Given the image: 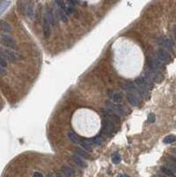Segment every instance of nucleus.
Returning <instances> with one entry per match:
<instances>
[{
  "label": "nucleus",
  "instance_id": "412c9836",
  "mask_svg": "<svg viewBox=\"0 0 176 177\" xmlns=\"http://www.w3.org/2000/svg\"><path fill=\"white\" fill-rule=\"evenodd\" d=\"M81 146L82 148H84L85 150H88V151H90L91 148H92V146L89 144V143L88 140H83V141H81Z\"/></svg>",
  "mask_w": 176,
  "mask_h": 177
},
{
  "label": "nucleus",
  "instance_id": "f257e3e1",
  "mask_svg": "<svg viewBox=\"0 0 176 177\" xmlns=\"http://www.w3.org/2000/svg\"><path fill=\"white\" fill-rule=\"evenodd\" d=\"M105 105H106V110L113 113L114 114H116L117 116H122L124 114V109L122 108L121 105L114 104L111 101H106L105 102Z\"/></svg>",
  "mask_w": 176,
  "mask_h": 177
},
{
  "label": "nucleus",
  "instance_id": "393cba45",
  "mask_svg": "<svg viewBox=\"0 0 176 177\" xmlns=\"http://www.w3.org/2000/svg\"><path fill=\"white\" fill-rule=\"evenodd\" d=\"M0 66H2L3 67H6L7 66V63H6V60L4 59V58L2 56V54L0 53Z\"/></svg>",
  "mask_w": 176,
  "mask_h": 177
},
{
  "label": "nucleus",
  "instance_id": "bb28decb",
  "mask_svg": "<svg viewBox=\"0 0 176 177\" xmlns=\"http://www.w3.org/2000/svg\"><path fill=\"white\" fill-rule=\"evenodd\" d=\"M155 120H156L155 115H154L153 113H150L149 116H148V121H149L150 123H153V122L155 121Z\"/></svg>",
  "mask_w": 176,
  "mask_h": 177
},
{
  "label": "nucleus",
  "instance_id": "39448f33",
  "mask_svg": "<svg viewBox=\"0 0 176 177\" xmlns=\"http://www.w3.org/2000/svg\"><path fill=\"white\" fill-rule=\"evenodd\" d=\"M45 18L46 20L48 21L49 24L52 26H56L57 23V21L55 19V15H54V13H53V10L51 8H47L46 11H45Z\"/></svg>",
  "mask_w": 176,
  "mask_h": 177
},
{
  "label": "nucleus",
  "instance_id": "aec40b11",
  "mask_svg": "<svg viewBox=\"0 0 176 177\" xmlns=\"http://www.w3.org/2000/svg\"><path fill=\"white\" fill-rule=\"evenodd\" d=\"M112 162H113L114 164H119V163L121 161V155H120L118 152H115V153L112 155Z\"/></svg>",
  "mask_w": 176,
  "mask_h": 177
},
{
  "label": "nucleus",
  "instance_id": "9b49d317",
  "mask_svg": "<svg viewBox=\"0 0 176 177\" xmlns=\"http://www.w3.org/2000/svg\"><path fill=\"white\" fill-rule=\"evenodd\" d=\"M127 100L132 105H135V106H137L140 103L138 97L135 94H132V93L127 94Z\"/></svg>",
  "mask_w": 176,
  "mask_h": 177
},
{
  "label": "nucleus",
  "instance_id": "b1692460",
  "mask_svg": "<svg viewBox=\"0 0 176 177\" xmlns=\"http://www.w3.org/2000/svg\"><path fill=\"white\" fill-rule=\"evenodd\" d=\"M10 3H11V2H9V1L1 2V4H0V14H1V13H3V12H4V10L7 7V5H8V4H10Z\"/></svg>",
  "mask_w": 176,
  "mask_h": 177
},
{
  "label": "nucleus",
  "instance_id": "6ab92c4d",
  "mask_svg": "<svg viewBox=\"0 0 176 177\" xmlns=\"http://www.w3.org/2000/svg\"><path fill=\"white\" fill-rule=\"evenodd\" d=\"M165 167H166L168 169H170V170H171L173 173H175V174L176 175V165L175 164H174L173 162H170V161L166 160Z\"/></svg>",
  "mask_w": 176,
  "mask_h": 177
},
{
  "label": "nucleus",
  "instance_id": "f03ea898",
  "mask_svg": "<svg viewBox=\"0 0 176 177\" xmlns=\"http://www.w3.org/2000/svg\"><path fill=\"white\" fill-rule=\"evenodd\" d=\"M102 131L105 136H109L111 133H112L114 129V122L108 120L107 118H104L102 121Z\"/></svg>",
  "mask_w": 176,
  "mask_h": 177
},
{
  "label": "nucleus",
  "instance_id": "f8f14e48",
  "mask_svg": "<svg viewBox=\"0 0 176 177\" xmlns=\"http://www.w3.org/2000/svg\"><path fill=\"white\" fill-rule=\"evenodd\" d=\"M73 161L75 163L77 166H79L80 167H82V168H85L87 167V163L82 159V158L77 156V155H74L73 156Z\"/></svg>",
  "mask_w": 176,
  "mask_h": 177
},
{
  "label": "nucleus",
  "instance_id": "1a4fd4ad",
  "mask_svg": "<svg viewBox=\"0 0 176 177\" xmlns=\"http://www.w3.org/2000/svg\"><path fill=\"white\" fill-rule=\"evenodd\" d=\"M60 172H61L63 177H75L74 171L70 167H68L67 166H63L61 167V171Z\"/></svg>",
  "mask_w": 176,
  "mask_h": 177
},
{
  "label": "nucleus",
  "instance_id": "dca6fc26",
  "mask_svg": "<svg viewBox=\"0 0 176 177\" xmlns=\"http://www.w3.org/2000/svg\"><path fill=\"white\" fill-rule=\"evenodd\" d=\"M58 16H59L60 20H61L63 22H67V21H68V17H67V13H65L61 8H58Z\"/></svg>",
  "mask_w": 176,
  "mask_h": 177
},
{
  "label": "nucleus",
  "instance_id": "c756f323",
  "mask_svg": "<svg viewBox=\"0 0 176 177\" xmlns=\"http://www.w3.org/2000/svg\"><path fill=\"white\" fill-rule=\"evenodd\" d=\"M172 152H173V154H174V156L176 157V149H173V150H172Z\"/></svg>",
  "mask_w": 176,
  "mask_h": 177
},
{
  "label": "nucleus",
  "instance_id": "ddd939ff",
  "mask_svg": "<svg viewBox=\"0 0 176 177\" xmlns=\"http://www.w3.org/2000/svg\"><path fill=\"white\" fill-rule=\"evenodd\" d=\"M160 171L162 172V174L166 177H176V175L175 173H173L170 169H168L165 166H161L160 167Z\"/></svg>",
  "mask_w": 176,
  "mask_h": 177
},
{
  "label": "nucleus",
  "instance_id": "20e7f679",
  "mask_svg": "<svg viewBox=\"0 0 176 177\" xmlns=\"http://www.w3.org/2000/svg\"><path fill=\"white\" fill-rule=\"evenodd\" d=\"M157 59L163 64H168L171 61V56L166 51L163 49H159L157 51Z\"/></svg>",
  "mask_w": 176,
  "mask_h": 177
},
{
  "label": "nucleus",
  "instance_id": "2eb2a0df",
  "mask_svg": "<svg viewBox=\"0 0 176 177\" xmlns=\"http://www.w3.org/2000/svg\"><path fill=\"white\" fill-rule=\"evenodd\" d=\"M103 142V139L101 138L100 136H96V137H93L92 139L89 140V143L91 146H99Z\"/></svg>",
  "mask_w": 176,
  "mask_h": 177
},
{
  "label": "nucleus",
  "instance_id": "423d86ee",
  "mask_svg": "<svg viewBox=\"0 0 176 177\" xmlns=\"http://www.w3.org/2000/svg\"><path fill=\"white\" fill-rule=\"evenodd\" d=\"M2 56L4 58V59H8L9 61H12V62H14L18 59V56L15 52L10 51V50H4V51H2Z\"/></svg>",
  "mask_w": 176,
  "mask_h": 177
},
{
  "label": "nucleus",
  "instance_id": "a878e982",
  "mask_svg": "<svg viewBox=\"0 0 176 177\" xmlns=\"http://www.w3.org/2000/svg\"><path fill=\"white\" fill-rule=\"evenodd\" d=\"M166 160H168L170 162H173L174 164L176 165V157H175L174 155H168L166 157Z\"/></svg>",
  "mask_w": 176,
  "mask_h": 177
},
{
  "label": "nucleus",
  "instance_id": "0eeeda50",
  "mask_svg": "<svg viewBox=\"0 0 176 177\" xmlns=\"http://www.w3.org/2000/svg\"><path fill=\"white\" fill-rule=\"evenodd\" d=\"M26 14L29 19H33L35 16V10H34V2L30 1L27 4V9H26Z\"/></svg>",
  "mask_w": 176,
  "mask_h": 177
},
{
  "label": "nucleus",
  "instance_id": "7ed1b4c3",
  "mask_svg": "<svg viewBox=\"0 0 176 177\" xmlns=\"http://www.w3.org/2000/svg\"><path fill=\"white\" fill-rule=\"evenodd\" d=\"M0 43L8 48L11 49H14L16 47V41L10 36L8 35H2L1 36V39H0Z\"/></svg>",
  "mask_w": 176,
  "mask_h": 177
},
{
  "label": "nucleus",
  "instance_id": "a211bd4d",
  "mask_svg": "<svg viewBox=\"0 0 176 177\" xmlns=\"http://www.w3.org/2000/svg\"><path fill=\"white\" fill-rule=\"evenodd\" d=\"M176 141V137L175 136H173V135H170V136H166L165 138H164V143L166 144H173L174 142H175Z\"/></svg>",
  "mask_w": 176,
  "mask_h": 177
},
{
  "label": "nucleus",
  "instance_id": "f3484780",
  "mask_svg": "<svg viewBox=\"0 0 176 177\" xmlns=\"http://www.w3.org/2000/svg\"><path fill=\"white\" fill-rule=\"evenodd\" d=\"M75 152L77 153V156L83 158H89V154L87 152L81 150V149H76Z\"/></svg>",
  "mask_w": 176,
  "mask_h": 177
},
{
  "label": "nucleus",
  "instance_id": "7c9ffc66",
  "mask_svg": "<svg viewBox=\"0 0 176 177\" xmlns=\"http://www.w3.org/2000/svg\"><path fill=\"white\" fill-rule=\"evenodd\" d=\"M119 177H129V176H124V175H123V176H120Z\"/></svg>",
  "mask_w": 176,
  "mask_h": 177
},
{
  "label": "nucleus",
  "instance_id": "6e6552de",
  "mask_svg": "<svg viewBox=\"0 0 176 177\" xmlns=\"http://www.w3.org/2000/svg\"><path fill=\"white\" fill-rule=\"evenodd\" d=\"M43 33H44V36L45 38H48L50 35V24L48 22V21L46 20V18L44 17V21H43Z\"/></svg>",
  "mask_w": 176,
  "mask_h": 177
},
{
  "label": "nucleus",
  "instance_id": "cd10ccee",
  "mask_svg": "<svg viewBox=\"0 0 176 177\" xmlns=\"http://www.w3.org/2000/svg\"><path fill=\"white\" fill-rule=\"evenodd\" d=\"M48 177H63L61 172H57V173H50L49 174Z\"/></svg>",
  "mask_w": 176,
  "mask_h": 177
},
{
  "label": "nucleus",
  "instance_id": "9d476101",
  "mask_svg": "<svg viewBox=\"0 0 176 177\" xmlns=\"http://www.w3.org/2000/svg\"><path fill=\"white\" fill-rule=\"evenodd\" d=\"M0 30H2L4 33H11L13 30V27L7 21H0Z\"/></svg>",
  "mask_w": 176,
  "mask_h": 177
},
{
  "label": "nucleus",
  "instance_id": "4468645a",
  "mask_svg": "<svg viewBox=\"0 0 176 177\" xmlns=\"http://www.w3.org/2000/svg\"><path fill=\"white\" fill-rule=\"evenodd\" d=\"M67 136H68V137H69V139H70V141L72 143H74V144H78L79 143L80 137H79V136L76 133L73 132V131H68Z\"/></svg>",
  "mask_w": 176,
  "mask_h": 177
},
{
  "label": "nucleus",
  "instance_id": "5701e85b",
  "mask_svg": "<svg viewBox=\"0 0 176 177\" xmlns=\"http://www.w3.org/2000/svg\"><path fill=\"white\" fill-rule=\"evenodd\" d=\"M123 98V96L121 93H115L113 96H112V99L114 100L115 102H120L122 100Z\"/></svg>",
  "mask_w": 176,
  "mask_h": 177
},
{
  "label": "nucleus",
  "instance_id": "2f4dec72",
  "mask_svg": "<svg viewBox=\"0 0 176 177\" xmlns=\"http://www.w3.org/2000/svg\"><path fill=\"white\" fill-rule=\"evenodd\" d=\"M175 36H176V27H175Z\"/></svg>",
  "mask_w": 176,
  "mask_h": 177
},
{
  "label": "nucleus",
  "instance_id": "c85d7f7f",
  "mask_svg": "<svg viewBox=\"0 0 176 177\" xmlns=\"http://www.w3.org/2000/svg\"><path fill=\"white\" fill-rule=\"evenodd\" d=\"M33 177H44V176H43V174L40 173V172H35V173L33 174Z\"/></svg>",
  "mask_w": 176,
  "mask_h": 177
},
{
  "label": "nucleus",
  "instance_id": "473e14b6",
  "mask_svg": "<svg viewBox=\"0 0 176 177\" xmlns=\"http://www.w3.org/2000/svg\"><path fill=\"white\" fill-rule=\"evenodd\" d=\"M160 177H166L165 176H160Z\"/></svg>",
  "mask_w": 176,
  "mask_h": 177
},
{
  "label": "nucleus",
  "instance_id": "4be33fe9",
  "mask_svg": "<svg viewBox=\"0 0 176 177\" xmlns=\"http://www.w3.org/2000/svg\"><path fill=\"white\" fill-rule=\"evenodd\" d=\"M19 9L21 11V13L22 14H25L26 13V9H27V4L25 2H20L19 4Z\"/></svg>",
  "mask_w": 176,
  "mask_h": 177
}]
</instances>
